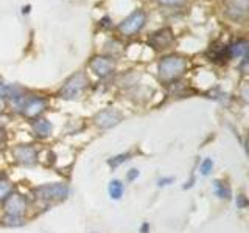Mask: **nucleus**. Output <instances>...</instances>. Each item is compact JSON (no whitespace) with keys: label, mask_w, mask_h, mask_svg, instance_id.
<instances>
[{"label":"nucleus","mask_w":249,"mask_h":233,"mask_svg":"<svg viewBox=\"0 0 249 233\" xmlns=\"http://www.w3.org/2000/svg\"><path fill=\"white\" fill-rule=\"evenodd\" d=\"M246 204H248V202H246V198L243 196V194H238V196H237V207H238V208H245Z\"/></svg>","instance_id":"nucleus-21"},{"label":"nucleus","mask_w":249,"mask_h":233,"mask_svg":"<svg viewBox=\"0 0 249 233\" xmlns=\"http://www.w3.org/2000/svg\"><path fill=\"white\" fill-rule=\"evenodd\" d=\"M213 190H215L218 198H221V199H229L231 198V188H229V185L226 183V182H223V181H215L213 182Z\"/></svg>","instance_id":"nucleus-15"},{"label":"nucleus","mask_w":249,"mask_h":233,"mask_svg":"<svg viewBox=\"0 0 249 233\" xmlns=\"http://www.w3.org/2000/svg\"><path fill=\"white\" fill-rule=\"evenodd\" d=\"M228 50H229V56H243L246 58V51H248V44L245 41H240L237 44H233L231 47H228Z\"/></svg>","instance_id":"nucleus-16"},{"label":"nucleus","mask_w":249,"mask_h":233,"mask_svg":"<svg viewBox=\"0 0 249 233\" xmlns=\"http://www.w3.org/2000/svg\"><path fill=\"white\" fill-rule=\"evenodd\" d=\"M18 111L27 116V118H36L39 114H42L47 107V101L42 97H25L22 95L16 100Z\"/></svg>","instance_id":"nucleus-3"},{"label":"nucleus","mask_w":249,"mask_h":233,"mask_svg":"<svg viewBox=\"0 0 249 233\" xmlns=\"http://www.w3.org/2000/svg\"><path fill=\"white\" fill-rule=\"evenodd\" d=\"M90 68L98 76H106L114 70V62L109 58H93L90 61Z\"/></svg>","instance_id":"nucleus-10"},{"label":"nucleus","mask_w":249,"mask_h":233,"mask_svg":"<svg viewBox=\"0 0 249 233\" xmlns=\"http://www.w3.org/2000/svg\"><path fill=\"white\" fill-rule=\"evenodd\" d=\"M136 177H139V171L137 169H129L128 174H126V179L128 181H134Z\"/></svg>","instance_id":"nucleus-22"},{"label":"nucleus","mask_w":249,"mask_h":233,"mask_svg":"<svg viewBox=\"0 0 249 233\" xmlns=\"http://www.w3.org/2000/svg\"><path fill=\"white\" fill-rule=\"evenodd\" d=\"M145 20H146V17H145L143 11L132 13L120 23V31L126 36H132L134 33H137L139 30H142V27L145 25Z\"/></svg>","instance_id":"nucleus-6"},{"label":"nucleus","mask_w":249,"mask_h":233,"mask_svg":"<svg viewBox=\"0 0 249 233\" xmlns=\"http://www.w3.org/2000/svg\"><path fill=\"white\" fill-rule=\"evenodd\" d=\"M131 159V152H123V154H119V155H114V157H111L107 160V165L112 166V168H117L120 166L122 163L128 162Z\"/></svg>","instance_id":"nucleus-17"},{"label":"nucleus","mask_w":249,"mask_h":233,"mask_svg":"<svg viewBox=\"0 0 249 233\" xmlns=\"http://www.w3.org/2000/svg\"><path fill=\"white\" fill-rule=\"evenodd\" d=\"M171 182H173V177H163V179H159V186L170 185Z\"/></svg>","instance_id":"nucleus-23"},{"label":"nucleus","mask_w":249,"mask_h":233,"mask_svg":"<svg viewBox=\"0 0 249 233\" xmlns=\"http://www.w3.org/2000/svg\"><path fill=\"white\" fill-rule=\"evenodd\" d=\"M11 155L14 157V160L20 163L23 166H33L37 162V151L35 146L31 145H19L16 146Z\"/></svg>","instance_id":"nucleus-5"},{"label":"nucleus","mask_w":249,"mask_h":233,"mask_svg":"<svg viewBox=\"0 0 249 233\" xmlns=\"http://www.w3.org/2000/svg\"><path fill=\"white\" fill-rule=\"evenodd\" d=\"M33 132L39 138H45L52 134V123L49 120H37L33 124Z\"/></svg>","instance_id":"nucleus-11"},{"label":"nucleus","mask_w":249,"mask_h":233,"mask_svg":"<svg viewBox=\"0 0 249 233\" xmlns=\"http://www.w3.org/2000/svg\"><path fill=\"white\" fill-rule=\"evenodd\" d=\"M150 44L154 47L156 50H165L170 49L171 44H173V34H171L170 30H160L156 31V33L151 36Z\"/></svg>","instance_id":"nucleus-9"},{"label":"nucleus","mask_w":249,"mask_h":233,"mask_svg":"<svg viewBox=\"0 0 249 233\" xmlns=\"http://www.w3.org/2000/svg\"><path fill=\"white\" fill-rule=\"evenodd\" d=\"M120 120H122V114L119 111H115V109H105V111H101L95 116L97 126L101 129L112 128V126H115V124H119Z\"/></svg>","instance_id":"nucleus-7"},{"label":"nucleus","mask_w":249,"mask_h":233,"mask_svg":"<svg viewBox=\"0 0 249 233\" xmlns=\"http://www.w3.org/2000/svg\"><path fill=\"white\" fill-rule=\"evenodd\" d=\"M6 146V132L3 128H0V151L5 150Z\"/></svg>","instance_id":"nucleus-20"},{"label":"nucleus","mask_w":249,"mask_h":233,"mask_svg":"<svg viewBox=\"0 0 249 233\" xmlns=\"http://www.w3.org/2000/svg\"><path fill=\"white\" fill-rule=\"evenodd\" d=\"M86 85H88V76H86L83 72L75 73L73 76H70L66 81V84L61 87L59 97L64 100H75L84 92Z\"/></svg>","instance_id":"nucleus-4"},{"label":"nucleus","mask_w":249,"mask_h":233,"mask_svg":"<svg viewBox=\"0 0 249 233\" xmlns=\"http://www.w3.org/2000/svg\"><path fill=\"white\" fill-rule=\"evenodd\" d=\"M159 2L163 5H176V3H181L182 0H159Z\"/></svg>","instance_id":"nucleus-24"},{"label":"nucleus","mask_w":249,"mask_h":233,"mask_svg":"<svg viewBox=\"0 0 249 233\" xmlns=\"http://www.w3.org/2000/svg\"><path fill=\"white\" fill-rule=\"evenodd\" d=\"M212 168H213L212 159H204V160H202V163H201V166H199V171H201L202 176H209L210 171H212Z\"/></svg>","instance_id":"nucleus-19"},{"label":"nucleus","mask_w":249,"mask_h":233,"mask_svg":"<svg viewBox=\"0 0 249 233\" xmlns=\"http://www.w3.org/2000/svg\"><path fill=\"white\" fill-rule=\"evenodd\" d=\"M107 191H109V196H111V199H115L119 200L122 196H123V191H124V185L117 181V179H114V181L109 182V186H107Z\"/></svg>","instance_id":"nucleus-14"},{"label":"nucleus","mask_w":249,"mask_h":233,"mask_svg":"<svg viewBox=\"0 0 249 233\" xmlns=\"http://www.w3.org/2000/svg\"><path fill=\"white\" fill-rule=\"evenodd\" d=\"M0 97H6V98H14V101L18 100L20 95V89L18 85L13 84H6L3 81H0Z\"/></svg>","instance_id":"nucleus-12"},{"label":"nucleus","mask_w":249,"mask_h":233,"mask_svg":"<svg viewBox=\"0 0 249 233\" xmlns=\"http://www.w3.org/2000/svg\"><path fill=\"white\" fill-rule=\"evenodd\" d=\"M148 230H150V224L145 222L142 227H140V232H142V233H148Z\"/></svg>","instance_id":"nucleus-25"},{"label":"nucleus","mask_w":249,"mask_h":233,"mask_svg":"<svg viewBox=\"0 0 249 233\" xmlns=\"http://www.w3.org/2000/svg\"><path fill=\"white\" fill-rule=\"evenodd\" d=\"M3 111V100H2V97H0V112Z\"/></svg>","instance_id":"nucleus-26"},{"label":"nucleus","mask_w":249,"mask_h":233,"mask_svg":"<svg viewBox=\"0 0 249 233\" xmlns=\"http://www.w3.org/2000/svg\"><path fill=\"white\" fill-rule=\"evenodd\" d=\"M187 62L179 56H167L159 64V78L163 83H173L179 76H182Z\"/></svg>","instance_id":"nucleus-1"},{"label":"nucleus","mask_w":249,"mask_h":233,"mask_svg":"<svg viewBox=\"0 0 249 233\" xmlns=\"http://www.w3.org/2000/svg\"><path fill=\"white\" fill-rule=\"evenodd\" d=\"M5 210L6 215L13 216H22L27 210V200L20 194H11L10 198L5 200Z\"/></svg>","instance_id":"nucleus-8"},{"label":"nucleus","mask_w":249,"mask_h":233,"mask_svg":"<svg viewBox=\"0 0 249 233\" xmlns=\"http://www.w3.org/2000/svg\"><path fill=\"white\" fill-rule=\"evenodd\" d=\"M2 224L6 225V227H18V225L23 224L22 216H13V215H5V217L2 219Z\"/></svg>","instance_id":"nucleus-18"},{"label":"nucleus","mask_w":249,"mask_h":233,"mask_svg":"<svg viewBox=\"0 0 249 233\" xmlns=\"http://www.w3.org/2000/svg\"><path fill=\"white\" fill-rule=\"evenodd\" d=\"M35 198L44 202H61L69 196V186L67 183L54 182V183H45L39 185L33 190Z\"/></svg>","instance_id":"nucleus-2"},{"label":"nucleus","mask_w":249,"mask_h":233,"mask_svg":"<svg viewBox=\"0 0 249 233\" xmlns=\"http://www.w3.org/2000/svg\"><path fill=\"white\" fill-rule=\"evenodd\" d=\"M13 194V183L5 174H0V202H5Z\"/></svg>","instance_id":"nucleus-13"}]
</instances>
